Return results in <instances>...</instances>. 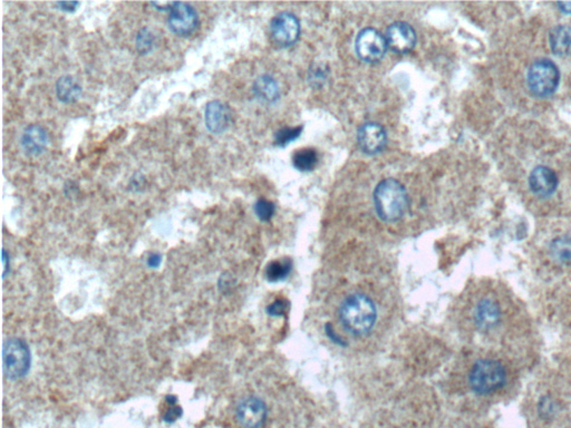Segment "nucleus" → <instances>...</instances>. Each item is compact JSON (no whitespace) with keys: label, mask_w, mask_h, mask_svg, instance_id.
I'll use <instances>...</instances> for the list:
<instances>
[{"label":"nucleus","mask_w":571,"mask_h":428,"mask_svg":"<svg viewBox=\"0 0 571 428\" xmlns=\"http://www.w3.org/2000/svg\"><path fill=\"white\" fill-rule=\"evenodd\" d=\"M340 319L349 334L364 336L375 326L377 310L370 297L363 293H354L342 302Z\"/></svg>","instance_id":"obj_1"},{"label":"nucleus","mask_w":571,"mask_h":428,"mask_svg":"<svg viewBox=\"0 0 571 428\" xmlns=\"http://www.w3.org/2000/svg\"><path fill=\"white\" fill-rule=\"evenodd\" d=\"M374 205L377 216L385 222L398 221L409 207V198L403 185L394 179H386L377 185L374 192Z\"/></svg>","instance_id":"obj_2"},{"label":"nucleus","mask_w":571,"mask_h":428,"mask_svg":"<svg viewBox=\"0 0 571 428\" xmlns=\"http://www.w3.org/2000/svg\"><path fill=\"white\" fill-rule=\"evenodd\" d=\"M507 371L501 362L496 360H481L475 362L470 371L469 383L472 390L488 395L505 386Z\"/></svg>","instance_id":"obj_3"},{"label":"nucleus","mask_w":571,"mask_h":428,"mask_svg":"<svg viewBox=\"0 0 571 428\" xmlns=\"http://www.w3.org/2000/svg\"><path fill=\"white\" fill-rule=\"evenodd\" d=\"M561 82V72L554 61L540 59L529 67L527 84L530 93L539 98L551 96Z\"/></svg>","instance_id":"obj_4"},{"label":"nucleus","mask_w":571,"mask_h":428,"mask_svg":"<svg viewBox=\"0 0 571 428\" xmlns=\"http://www.w3.org/2000/svg\"><path fill=\"white\" fill-rule=\"evenodd\" d=\"M3 374L10 381L24 378L31 369V354L22 338H8L3 348Z\"/></svg>","instance_id":"obj_5"},{"label":"nucleus","mask_w":571,"mask_h":428,"mask_svg":"<svg viewBox=\"0 0 571 428\" xmlns=\"http://www.w3.org/2000/svg\"><path fill=\"white\" fill-rule=\"evenodd\" d=\"M355 48L359 59L366 63L381 61L386 53V38L373 28H365L356 38Z\"/></svg>","instance_id":"obj_6"},{"label":"nucleus","mask_w":571,"mask_h":428,"mask_svg":"<svg viewBox=\"0 0 571 428\" xmlns=\"http://www.w3.org/2000/svg\"><path fill=\"white\" fill-rule=\"evenodd\" d=\"M168 28L178 36H189L199 26V16L196 9L187 3H175L170 11Z\"/></svg>","instance_id":"obj_7"},{"label":"nucleus","mask_w":571,"mask_h":428,"mask_svg":"<svg viewBox=\"0 0 571 428\" xmlns=\"http://www.w3.org/2000/svg\"><path fill=\"white\" fill-rule=\"evenodd\" d=\"M271 37L280 47H289L295 44L301 34V24L295 15L282 13L271 22Z\"/></svg>","instance_id":"obj_8"},{"label":"nucleus","mask_w":571,"mask_h":428,"mask_svg":"<svg viewBox=\"0 0 571 428\" xmlns=\"http://www.w3.org/2000/svg\"><path fill=\"white\" fill-rule=\"evenodd\" d=\"M236 414L243 428H261L267 418V407L260 398L249 396L239 403Z\"/></svg>","instance_id":"obj_9"},{"label":"nucleus","mask_w":571,"mask_h":428,"mask_svg":"<svg viewBox=\"0 0 571 428\" xmlns=\"http://www.w3.org/2000/svg\"><path fill=\"white\" fill-rule=\"evenodd\" d=\"M386 43L395 53H409L417 44V34L409 24L394 22L387 29Z\"/></svg>","instance_id":"obj_10"},{"label":"nucleus","mask_w":571,"mask_h":428,"mask_svg":"<svg viewBox=\"0 0 571 428\" xmlns=\"http://www.w3.org/2000/svg\"><path fill=\"white\" fill-rule=\"evenodd\" d=\"M503 318L501 304L497 299L484 297L477 302L475 308V323L481 330H492L499 325Z\"/></svg>","instance_id":"obj_11"},{"label":"nucleus","mask_w":571,"mask_h":428,"mask_svg":"<svg viewBox=\"0 0 571 428\" xmlns=\"http://www.w3.org/2000/svg\"><path fill=\"white\" fill-rule=\"evenodd\" d=\"M359 144L366 154H377L386 147V132L376 123H366L359 131Z\"/></svg>","instance_id":"obj_12"},{"label":"nucleus","mask_w":571,"mask_h":428,"mask_svg":"<svg viewBox=\"0 0 571 428\" xmlns=\"http://www.w3.org/2000/svg\"><path fill=\"white\" fill-rule=\"evenodd\" d=\"M558 184L557 175L548 166H537L529 177L530 190L539 198L551 196L557 190Z\"/></svg>","instance_id":"obj_13"},{"label":"nucleus","mask_w":571,"mask_h":428,"mask_svg":"<svg viewBox=\"0 0 571 428\" xmlns=\"http://www.w3.org/2000/svg\"><path fill=\"white\" fill-rule=\"evenodd\" d=\"M231 117L229 106L221 101H211L205 106V126L213 134L224 133L231 124Z\"/></svg>","instance_id":"obj_14"},{"label":"nucleus","mask_w":571,"mask_h":428,"mask_svg":"<svg viewBox=\"0 0 571 428\" xmlns=\"http://www.w3.org/2000/svg\"><path fill=\"white\" fill-rule=\"evenodd\" d=\"M50 143L48 132L44 127L39 125H31L28 126L22 135V149L24 152L31 156H38L45 152Z\"/></svg>","instance_id":"obj_15"},{"label":"nucleus","mask_w":571,"mask_h":428,"mask_svg":"<svg viewBox=\"0 0 571 428\" xmlns=\"http://www.w3.org/2000/svg\"><path fill=\"white\" fill-rule=\"evenodd\" d=\"M549 44L554 54L566 56L571 52V28L559 25L550 31Z\"/></svg>","instance_id":"obj_16"},{"label":"nucleus","mask_w":571,"mask_h":428,"mask_svg":"<svg viewBox=\"0 0 571 428\" xmlns=\"http://www.w3.org/2000/svg\"><path fill=\"white\" fill-rule=\"evenodd\" d=\"M56 95L61 102L67 103V104L74 103L82 95V87L74 78L65 75V76H62L56 83Z\"/></svg>","instance_id":"obj_17"},{"label":"nucleus","mask_w":571,"mask_h":428,"mask_svg":"<svg viewBox=\"0 0 571 428\" xmlns=\"http://www.w3.org/2000/svg\"><path fill=\"white\" fill-rule=\"evenodd\" d=\"M549 254L555 263L561 265L571 263V238L561 235L554 239L549 244Z\"/></svg>","instance_id":"obj_18"},{"label":"nucleus","mask_w":571,"mask_h":428,"mask_svg":"<svg viewBox=\"0 0 571 428\" xmlns=\"http://www.w3.org/2000/svg\"><path fill=\"white\" fill-rule=\"evenodd\" d=\"M254 94L257 95L258 98L265 101V102L271 103L278 100L279 89L277 85L276 80H273L270 76H261L256 80L254 85Z\"/></svg>","instance_id":"obj_19"},{"label":"nucleus","mask_w":571,"mask_h":428,"mask_svg":"<svg viewBox=\"0 0 571 428\" xmlns=\"http://www.w3.org/2000/svg\"><path fill=\"white\" fill-rule=\"evenodd\" d=\"M317 153L312 149H301L294 154L293 162L299 171H312L317 164Z\"/></svg>","instance_id":"obj_20"},{"label":"nucleus","mask_w":571,"mask_h":428,"mask_svg":"<svg viewBox=\"0 0 571 428\" xmlns=\"http://www.w3.org/2000/svg\"><path fill=\"white\" fill-rule=\"evenodd\" d=\"M290 263L288 260H282V261H273L270 265H268L266 274H267L268 280L270 281H279L282 280L288 276L290 272Z\"/></svg>","instance_id":"obj_21"},{"label":"nucleus","mask_w":571,"mask_h":428,"mask_svg":"<svg viewBox=\"0 0 571 428\" xmlns=\"http://www.w3.org/2000/svg\"><path fill=\"white\" fill-rule=\"evenodd\" d=\"M136 50L138 53L142 55L150 53L152 50L153 45H154V36L151 33L149 28H142L141 31H138L136 39Z\"/></svg>","instance_id":"obj_22"},{"label":"nucleus","mask_w":571,"mask_h":428,"mask_svg":"<svg viewBox=\"0 0 571 428\" xmlns=\"http://www.w3.org/2000/svg\"><path fill=\"white\" fill-rule=\"evenodd\" d=\"M301 127H293V128L286 127V128H282V130L277 133L276 136H275V142L279 147H284L290 142L295 141L296 138L301 135Z\"/></svg>","instance_id":"obj_23"},{"label":"nucleus","mask_w":571,"mask_h":428,"mask_svg":"<svg viewBox=\"0 0 571 428\" xmlns=\"http://www.w3.org/2000/svg\"><path fill=\"white\" fill-rule=\"evenodd\" d=\"M254 212L260 220L268 221L273 218V213H275V205L268 200H258L257 203L254 205Z\"/></svg>","instance_id":"obj_24"},{"label":"nucleus","mask_w":571,"mask_h":428,"mask_svg":"<svg viewBox=\"0 0 571 428\" xmlns=\"http://www.w3.org/2000/svg\"><path fill=\"white\" fill-rule=\"evenodd\" d=\"M555 403L549 397H544L539 403V413L544 418H550L555 413Z\"/></svg>","instance_id":"obj_25"},{"label":"nucleus","mask_w":571,"mask_h":428,"mask_svg":"<svg viewBox=\"0 0 571 428\" xmlns=\"http://www.w3.org/2000/svg\"><path fill=\"white\" fill-rule=\"evenodd\" d=\"M182 415V408L175 405H171V407L166 411V414L163 416V420L166 423H173L175 420H179Z\"/></svg>","instance_id":"obj_26"},{"label":"nucleus","mask_w":571,"mask_h":428,"mask_svg":"<svg viewBox=\"0 0 571 428\" xmlns=\"http://www.w3.org/2000/svg\"><path fill=\"white\" fill-rule=\"evenodd\" d=\"M286 309H287V304H284L282 300H276L268 307L267 311L271 316H282Z\"/></svg>","instance_id":"obj_27"},{"label":"nucleus","mask_w":571,"mask_h":428,"mask_svg":"<svg viewBox=\"0 0 571 428\" xmlns=\"http://www.w3.org/2000/svg\"><path fill=\"white\" fill-rule=\"evenodd\" d=\"M161 263H162V256L160 253L150 254V257L147 258V265H149L150 268H159Z\"/></svg>","instance_id":"obj_28"},{"label":"nucleus","mask_w":571,"mask_h":428,"mask_svg":"<svg viewBox=\"0 0 571 428\" xmlns=\"http://www.w3.org/2000/svg\"><path fill=\"white\" fill-rule=\"evenodd\" d=\"M56 5H57L62 10L72 13V11L76 10V8L80 6V3H76V1H64V3H57Z\"/></svg>","instance_id":"obj_29"},{"label":"nucleus","mask_w":571,"mask_h":428,"mask_svg":"<svg viewBox=\"0 0 571 428\" xmlns=\"http://www.w3.org/2000/svg\"><path fill=\"white\" fill-rule=\"evenodd\" d=\"M3 279L7 278V274H9V270H10V257H9V253H7L6 250H3Z\"/></svg>","instance_id":"obj_30"},{"label":"nucleus","mask_w":571,"mask_h":428,"mask_svg":"<svg viewBox=\"0 0 571 428\" xmlns=\"http://www.w3.org/2000/svg\"><path fill=\"white\" fill-rule=\"evenodd\" d=\"M174 3H171V1L168 3H168H151V5L155 7L157 10L171 11V9L173 8Z\"/></svg>","instance_id":"obj_31"},{"label":"nucleus","mask_w":571,"mask_h":428,"mask_svg":"<svg viewBox=\"0 0 571 428\" xmlns=\"http://www.w3.org/2000/svg\"><path fill=\"white\" fill-rule=\"evenodd\" d=\"M558 6L561 7V11H565L567 14H571V3H559Z\"/></svg>","instance_id":"obj_32"}]
</instances>
